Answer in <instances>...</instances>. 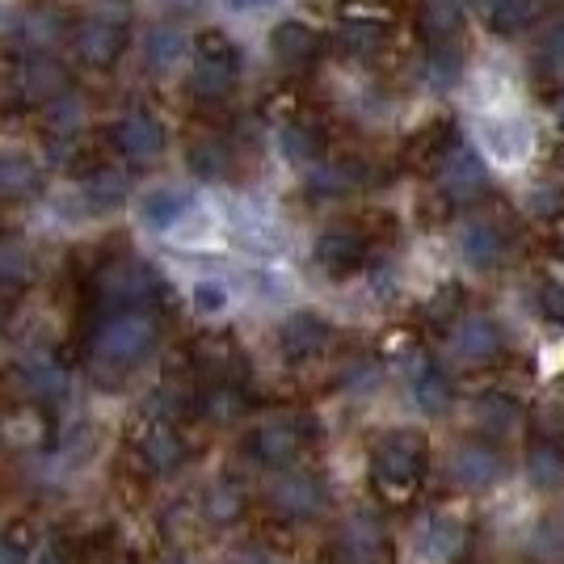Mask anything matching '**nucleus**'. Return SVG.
Masks as SVG:
<instances>
[{
	"label": "nucleus",
	"instance_id": "32",
	"mask_svg": "<svg viewBox=\"0 0 564 564\" xmlns=\"http://www.w3.org/2000/svg\"><path fill=\"white\" fill-rule=\"evenodd\" d=\"M236 564H279V561H274V556H265V552H240Z\"/></svg>",
	"mask_w": 564,
	"mask_h": 564
},
{
	"label": "nucleus",
	"instance_id": "4",
	"mask_svg": "<svg viewBox=\"0 0 564 564\" xmlns=\"http://www.w3.org/2000/svg\"><path fill=\"white\" fill-rule=\"evenodd\" d=\"M371 476L383 494L404 497L425 476V438L417 430H392L371 455Z\"/></svg>",
	"mask_w": 564,
	"mask_h": 564
},
{
	"label": "nucleus",
	"instance_id": "9",
	"mask_svg": "<svg viewBox=\"0 0 564 564\" xmlns=\"http://www.w3.org/2000/svg\"><path fill=\"white\" fill-rule=\"evenodd\" d=\"M501 455L494 447H485V443H464V447H455L451 455V480L464 489V494H485V489H494L497 480H501Z\"/></svg>",
	"mask_w": 564,
	"mask_h": 564
},
{
	"label": "nucleus",
	"instance_id": "14",
	"mask_svg": "<svg viewBox=\"0 0 564 564\" xmlns=\"http://www.w3.org/2000/svg\"><path fill=\"white\" fill-rule=\"evenodd\" d=\"M485 165H480V156L464 148V143H455L447 148V156H443V189H447L455 203H471V198H480L485 194Z\"/></svg>",
	"mask_w": 564,
	"mask_h": 564
},
{
	"label": "nucleus",
	"instance_id": "26",
	"mask_svg": "<svg viewBox=\"0 0 564 564\" xmlns=\"http://www.w3.org/2000/svg\"><path fill=\"white\" fill-rule=\"evenodd\" d=\"M25 282H30V253H25V245H18V240L0 245V291H22Z\"/></svg>",
	"mask_w": 564,
	"mask_h": 564
},
{
	"label": "nucleus",
	"instance_id": "6",
	"mask_svg": "<svg viewBox=\"0 0 564 564\" xmlns=\"http://www.w3.org/2000/svg\"><path fill=\"white\" fill-rule=\"evenodd\" d=\"M312 438H316V422L312 417H270V422H261L249 434L245 451L253 455V464H261V468H291L312 447Z\"/></svg>",
	"mask_w": 564,
	"mask_h": 564
},
{
	"label": "nucleus",
	"instance_id": "29",
	"mask_svg": "<svg viewBox=\"0 0 564 564\" xmlns=\"http://www.w3.org/2000/svg\"><path fill=\"white\" fill-rule=\"evenodd\" d=\"M455 543H459V531H455V522H434V531H430V552H434L438 561H451Z\"/></svg>",
	"mask_w": 564,
	"mask_h": 564
},
{
	"label": "nucleus",
	"instance_id": "7",
	"mask_svg": "<svg viewBox=\"0 0 564 564\" xmlns=\"http://www.w3.org/2000/svg\"><path fill=\"white\" fill-rule=\"evenodd\" d=\"M110 148H115L127 165H135V169L156 165L161 152H165V127L148 115V110H127V115L115 118V127H110Z\"/></svg>",
	"mask_w": 564,
	"mask_h": 564
},
{
	"label": "nucleus",
	"instance_id": "13",
	"mask_svg": "<svg viewBox=\"0 0 564 564\" xmlns=\"http://www.w3.org/2000/svg\"><path fill=\"white\" fill-rule=\"evenodd\" d=\"M135 455H140V464L152 471V476H169V471L182 468V459H186V443H182V434H177L169 422H156L140 434Z\"/></svg>",
	"mask_w": 564,
	"mask_h": 564
},
{
	"label": "nucleus",
	"instance_id": "28",
	"mask_svg": "<svg viewBox=\"0 0 564 564\" xmlns=\"http://www.w3.org/2000/svg\"><path fill=\"white\" fill-rule=\"evenodd\" d=\"M341 43H346V51H371L379 43V25L376 22H346L341 25Z\"/></svg>",
	"mask_w": 564,
	"mask_h": 564
},
{
	"label": "nucleus",
	"instance_id": "27",
	"mask_svg": "<svg viewBox=\"0 0 564 564\" xmlns=\"http://www.w3.org/2000/svg\"><path fill=\"white\" fill-rule=\"evenodd\" d=\"M177 55H182V39H177L173 30H165V25H161V30H152V34H148V64L169 68Z\"/></svg>",
	"mask_w": 564,
	"mask_h": 564
},
{
	"label": "nucleus",
	"instance_id": "1",
	"mask_svg": "<svg viewBox=\"0 0 564 564\" xmlns=\"http://www.w3.org/2000/svg\"><path fill=\"white\" fill-rule=\"evenodd\" d=\"M156 346V321L152 312H118V316H97L94 329V376L118 379L135 371L148 350Z\"/></svg>",
	"mask_w": 564,
	"mask_h": 564
},
{
	"label": "nucleus",
	"instance_id": "10",
	"mask_svg": "<svg viewBox=\"0 0 564 564\" xmlns=\"http://www.w3.org/2000/svg\"><path fill=\"white\" fill-rule=\"evenodd\" d=\"M270 506L282 518H312L325 510V485L307 471H282L270 485Z\"/></svg>",
	"mask_w": 564,
	"mask_h": 564
},
{
	"label": "nucleus",
	"instance_id": "24",
	"mask_svg": "<svg viewBox=\"0 0 564 564\" xmlns=\"http://www.w3.org/2000/svg\"><path fill=\"white\" fill-rule=\"evenodd\" d=\"M186 207H189V194H182V189H156V194H148V203H143V219H148L152 228H169V224L182 219Z\"/></svg>",
	"mask_w": 564,
	"mask_h": 564
},
{
	"label": "nucleus",
	"instance_id": "19",
	"mask_svg": "<svg viewBox=\"0 0 564 564\" xmlns=\"http://www.w3.org/2000/svg\"><path fill=\"white\" fill-rule=\"evenodd\" d=\"M274 55H279L286 68H304V64H312L316 59V34L307 30L304 22H282L279 30H274Z\"/></svg>",
	"mask_w": 564,
	"mask_h": 564
},
{
	"label": "nucleus",
	"instance_id": "16",
	"mask_svg": "<svg viewBox=\"0 0 564 564\" xmlns=\"http://www.w3.org/2000/svg\"><path fill=\"white\" fill-rule=\"evenodd\" d=\"M43 194V169L25 152H0V203H30Z\"/></svg>",
	"mask_w": 564,
	"mask_h": 564
},
{
	"label": "nucleus",
	"instance_id": "2",
	"mask_svg": "<svg viewBox=\"0 0 564 564\" xmlns=\"http://www.w3.org/2000/svg\"><path fill=\"white\" fill-rule=\"evenodd\" d=\"M165 300V282L152 265L135 258H115L97 270L94 279V304L101 316L118 312H152Z\"/></svg>",
	"mask_w": 564,
	"mask_h": 564
},
{
	"label": "nucleus",
	"instance_id": "21",
	"mask_svg": "<svg viewBox=\"0 0 564 564\" xmlns=\"http://www.w3.org/2000/svg\"><path fill=\"white\" fill-rule=\"evenodd\" d=\"M527 476L535 489H561L564 485V451L552 443H535L527 451Z\"/></svg>",
	"mask_w": 564,
	"mask_h": 564
},
{
	"label": "nucleus",
	"instance_id": "15",
	"mask_svg": "<svg viewBox=\"0 0 564 564\" xmlns=\"http://www.w3.org/2000/svg\"><path fill=\"white\" fill-rule=\"evenodd\" d=\"M22 89L30 94V101L51 106L55 97H68V68L51 51H34L22 68Z\"/></svg>",
	"mask_w": 564,
	"mask_h": 564
},
{
	"label": "nucleus",
	"instance_id": "25",
	"mask_svg": "<svg viewBox=\"0 0 564 564\" xmlns=\"http://www.w3.org/2000/svg\"><path fill=\"white\" fill-rule=\"evenodd\" d=\"M476 422H480V430H489V434H510L518 425V409H514V400H506V397H485L480 404H476Z\"/></svg>",
	"mask_w": 564,
	"mask_h": 564
},
{
	"label": "nucleus",
	"instance_id": "8",
	"mask_svg": "<svg viewBox=\"0 0 564 564\" xmlns=\"http://www.w3.org/2000/svg\"><path fill=\"white\" fill-rule=\"evenodd\" d=\"M337 561L341 564H392V543L376 518H350L337 535Z\"/></svg>",
	"mask_w": 564,
	"mask_h": 564
},
{
	"label": "nucleus",
	"instance_id": "23",
	"mask_svg": "<svg viewBox=\"0 0 564 564\" xmlns=\"http://www.w3.org/2000/svg\"><path fill=\"white\" fill-rule=\"evenodd\" d=\"M85 194H89V203H94V207L110 212V207H118V203L127 198V177L110 165H97L94 173L85 177Z\"/></svg>",
	"mask_w": 564,
	"mask_h": 564
},
{
	"label": "nucleus",
	"instance_id": "31",
	"mask_svg": "<svg viewBox=\"0 0 564 564\" xmlns=\"http://www.w3.org/2000/svg\"><path fill=\"white\" fill-rule=\"evenodd\" d=\"M198 304H203V307H219V304H224L219 286H198Z\"/></svg>",
	"mask_w": 564,
	"mask_h": 564
},
{
	"label": "nucleus",
	"instance_id": "3",
	"mask_svg": "<svg viewBox=\"0 0 564 564\" xmlns=\"http://www.w3.org/2000/svg\"><path fill=\"white\" fill-rule=\"evenodd\" d=\"M115 9L118 4H101L68 30V51L85 68H115L131 43V18Z\"/></svg>",
	"mask_w": 564,
	"mask_h": 564
},
{
	"label": "nucleus",
	"instance_id": "22",
	"mask_svg": "<svg viewBox=\"0 0 564 564\" xmlns=\"http://www.w3.org/2000/svg\"><path fill=\"white\" fill-rule=\"evenodd\" d=\"M189 169H194L203 182H224V177L232 173V148L219 140L194 143V148H189Z\"/></svg>",
	"mask_w": 564,
	"mask_h": 564
},
{
	"label": "nucleus",
	"instance_id": "20",
	"mask_svg": "<svg viewBox=\"0 0 564 564\" xmlns=\"http://www.w3.org/2000/svg\"><path fill=\"white\" fill-rule=\"evenodd\" d=\"M459 249H464V258H468L476 270H489V265H497L501 253H506V240H501V232H497L494 224H471V228H464V236H459Z\"/></svg>",
	"mask_w": 564,
	"mask_h": 564
},
{
	"label": "nucleus",
	"instance_id": "33",
	"mask_svg": "<svg viewBox=\"0 0 564 564\" xmlns=\"http://www.w3.org/2000/svg\"><path fill=\"white\" fill-rule=\"evenodd\" d=\"M232 4H240V9H258V4H270V0H232Z\"/></svg>",
	"mask_w": 564,
	"mask_h": 564
},
{
	"label": "nucleus",
	"instance_id": "18",
	"mask_svg": "<svg viewBox=\"0 0 564 564\" xmlns=\"http://www.w3.org/2000/svg\"><path fill=\"white\" fill-rule=\"evenodd\" d=\"M451 346L455 354L464 358V362H489L501 354V329H497L489 316H468V321H459L455 333H451Z\"/></svg>",
	"mask_w": 564,
	"mask_h": 564
},
{
	"label": "nucleus",
	"instance_id": "17",
	"mask_svg": "<svg viewBox=\"0 0 564 564\" xmlns=\"http://www.w3.org/2000/svg\"><path fill=\"white\" fill-rule=\"evenodd\" d=\"M409 397L417 400V409L425 413H443L451 404V379L434 358H413L409 362Z\"/></svg>",
	"mask_w": 564,
	"mask_h": 564
},
{
	"label": "nucleus",
	"instance_id": "5",
	"mask_svg": "<svg viewBox=\"0 0 564 564\" xmlns=\"http://www.w3.org/2000/svg\"><path fill=\"white\" fill-rule=\"evenodd\" d=\"M240 76V47L224 30H203L194 39V94L203 101H224Z\"/></svg>",
	"mask_w": 564,
	"mask_h": 564
},
{
	"label": "nucleus",
	"instance_id": "30",
	"mask_svg": "<svg viewBox=\"0 0 564 564\" xmlns=\"http://www.w3.org/2000/svg\"><path fill=\"white\" fill-rule=\"evenodd\" d=\"M543 312L547 316H556V321H564V286H543Z\"/></svg>",
	"mask_w": 564,
	"mask_h": 564
},
{
	"label": "nucleus",
	"instance_id": "11",
	"mask_svg": "<svg viewBox=\"0 0 564 564\" xmlns=\"http://www.w3.org/2000/svg\"><path fill=\"white\" fill-rule=\"evenodd\" d=\"M333 341V329L325 316H316V312H295V316H286L279 329V350L291 358V362H307V358H316V354H325Z\"/></svg>",
	"mask_w": 564,
	"mask_h": 564
},
{
	"label": "nucleus",
	"instance_id": "12",
	"mask_svg": "<svg viewBox=\"0 0 564 564\" xmlns=\"http://www.w3.org/2000/svg\"><path fill=\"white\" fill-rule=\"evenodd\" d=\"M312 258H316V265H321L329 279H350L354 270H362V261H367V245H362L358 232L333 228V232H325L316 240Z\"/></svg>",
	"mask_w": 564,
	"mask_h": 564
}]
</instances>
